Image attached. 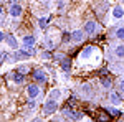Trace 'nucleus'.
I'll list each match as a JSON object with an SVG mask.
<instances>
[{"mask_svg":"<svg viewBox=\"0 0 124 122\" xmlns=\"http://www.w3.org/2000/svg\"><path fill=\"white\" fill-rule=\"evenodd\" d=\"M23 45L33 46V45H35V36H33V35H25V36H23Z\"/></svg>","mask_w":124,"mask_h":122,"instance_id":"13","label":"nucleus"},{"mask_svg":"<svg viewBox=\"0 0 124 122\" xmlns=\"http://www.w3.org/2000/svg\"><path fill=\"white\" fill-rule=\"evenodd\" d=\"M17 71H18V73H22V74H25V76H27V74L30 73V68H28L27 65H20L18 68H17Z\"/></svg>","mask_w":124,"mask_h":122,"instance_id":"17","label":"nucleus"},{"mask_svg":"<svg viewBox=\"0 0 124 122\" xmlns=\"http://www.w3.org/2000/svg\"><path fill=\"white\" fill-rule=\"evenodd\" d=\"M8 13L13 17V18L20 17V15H22V5H20V3H12V5H10Z\"/></svg>","mask_w":124,"mask_h":122,"instance_id":"6","label":"nucleus"},{"mask_svg":"<svg viewBox=\"0 0 124 122\" xmlns=\"http://www.w3.org/2000/svg\"><path fill=\"white\" fill-rule=\"evenodd\" d=\"M41 58H43V59H45V58H46V59H50V58H51V55H50L48 51H43V53H41Z\"/></svg>","mask_w":124,"mask_h":122,"instance_id":"27","label":"nucleus"},{"mask_svg":"<svg viewBox=\"0 0 124 122\" xmlns=\"http://www.w3.org/2000/svg\"><path fill=\"white\" fill-rule=\"evenodd\" d=\"M109 101L113 104H119L121 102V96L117 93H114V91H111V94H109Z\"/></svg>","mask_w":124,"mask_h":122,"instance_id":"14","label":"nucleus"},{"mask_svg":"<svg viewBox=\"0 0 124 122\" xmlns=\"http://www.w3.org/2000/svg\"><path fill=\"white\" fill-rule=\"evenodd\" d=\"M114 55L119 59H124V45H117V46L114 48Z\"/></svg>","mask_w":124,"mask_h":122,"instance_id":"12","label":"nucleus"},{"mask_svg":"<svg viewBox=\"0 0 124 122\" xmlns=\"http://www.w3.org/2000/svg\"><path fill=\"white\" fill-rule=\"evenodd\" d=\"M113 17H114L116 20H119V18H123V17H124V8L121 7V5H117V7L113 8Z\"/></svg>","mask_w":124,"mask_h":122,"instance_id":"9","label":"nucleus"},{"mask_svg":"<svg viewBox=\"0 0 124 122\" xmlns=\"http://www.w3.org/2000/svg\"><path fill=\"white\" fill-rule=\"evenodd\" d=\"M85 38H86V33L81 31V30H75V31L71 33V41H75V43H81Z\"/></svg>","mask_w":124,"mask_h":122,"instance_id":"5","label":"nucleus"},{"mask_svg":"<svg viewBox=\"0 0 124 122\" xmlns=\"http://www.w3.org/2000/svg\"><path fill=\"white\" fill-rule=\"evenodd\" d=\"M8 59H10V55H8V53L0 51V65H2V63H5V61H8Z\"/></svg>","mask_w":124,"mask_h":122,"instance_id":"20","label":"nucleus"},{"mask_svg":"<svg viewBox=\"0 0 124 122\" xmlns=\"http://www.w3.org/2000/svg\"><path fill=\"white\" fill-rule=\"evenodd\" d=\"M50 97L55 99V101H60V97H61V91H60V89H53V91L50 93Z\"/></svg>","mask_w":124,"mask_h":122,"instance_id":"16","label":"nucleus"},{"mask_svg":"<svg viewBox=\"0 0 124 122\" xmlns=\"http://www.w3.org/2000/svg\"><path fill=\"white\" fill-rule=\"evenodd\" d=\"M99 30V27H98V23H96L94 20H88L85 25V33L86 35H94L96 31Z\"/></svg>","mask_w":124,"mask_h":122,"instance_id":"4","label":"nucleus"},{"mask_svg":"<svg viewBox=\"0 0 124 122\" xmlns=\"http://www.w3.org/2000/svg\"><path fill=\"white\" fill-rule=\"evenodd\" d=\"M27 94H28L30 97H37V96L40 94L38 84H28V86H27Z\"/></svg>","mask_w":124,"mask_h":122,"instance_id":"7","label":"nucleus"},{"mask_svg":"<svg viewBox=\"0 0 124 122\" xmlns=\"http://www.w3.org/2000/svg\"><path fill=\"white\" fill-rule=\"evenodd\" d=\"M55 58H56V59H60V61H61V59H63V58H66V56H65V55H63V53H56V55H55Z\"/></svg>","mask_w":124,"mask_h":122,"instance_id":"28","label":"nucleus"},{"mask_svg":"<svg viewBox=\"0 0 124 122\" xmlns=\"http://www.w3.org/2000/svg\"><path fill=\"white\" fill-rule=\"evenodd\" d=\"M35 106H37V102H35V97H30V101H28V107H31V109H33Z\"/></svg>","mask_w":124,"mask_h":122,"instance_id":"26","label":"nucleus"},{"mask_svg":"<svg viewBox=\"0 0 124 122\" xmlns=\"http://www.w3.org/2000/svg\"><path fill=\"white\" fill-rule=\"evenodd\" d=\"M0 15H2V7H0Z\"/></svg>","mask_w":124,"mask_h":122,"instance_id":"31","label":"nucleus"},{"mask_svg":"<svg viewBox=\"0 0 124 122\" xmlns=\"http://www.w3.org/2000/svg\"><path fill=\"white\" fill-rule=\"evenodd\" d=\"M101 84L104 86L106 89H111V87H113V83H111V79H108V78H103V79H101Z\"/></svg>","mask_w":124,"mask_h":122,"instance_id":"19","label":"nucleus"},{"mask_svg":"<svg viewBox=\"0 0 124 122\" xmlns=\"http://www.w3.org/2000/svg\"><path fill=\"white\" fill-rule=\"evenodd\" d=\"M38 25H40V28H46V27H48V18H45V17L40 18L38 20Z\"/></svg>","mask_w":124,"mask_h":122,"instance_id":"24","label":"nucleus"},{"mask_svg":"<svg viewBox=\"0 0 124 122\" xmlns=\"http://www.w3.org/2000/svg\"><path fill=\"white\" fill-rule=\"evenodd\" d=\"M58 109V101H55V99H48V101H45V104H43V114L45 115H51V114H55V111Z\"/></svg>","mask_w":124,"mask_h":122,"instance_id":"1","label":"nucleus"},{"mask_svg":"<svg viewBox=\"0 0 124 122\" xmlns=\"http://www.w3.org/2000/svg\"><path fill=\"white\" fill-rule=\"evenodd\" d=\"M43 45H45L48 50H51V48H53V41H50V40H45V43H43Z\"/></svg>","mask_w":124,"mask_h":122,"instance_id":"25","label":"nucleus"},{"mask_svg":"<svg viewBox=\"0 0 124 122\" xmlns=\"http://www.w3.org/2000/svg\"><path fill=\"white\" fill-rule=\"evenodd\" d=\"M116 38H119V40L124 41V27H119V28L116 30Z\"/></svg>","mask_w":124,"mask_h":122,"instance_id":"21","label":"nucleus"},{"mask_svg":"<svg viewBox=\"0 0 124 122\" xmlns=\"http://www.w3.org/2000/svg\"><path fill=\"white\" fill-rule=\"evenodd\" d=\"M30 55L27 51H23V50H15L13 51V55L10 56V63H15V61H18V59H28Z\"/></svg>","mask_w":124,"mask_h":122,"instance_id":"3","label":"nucleus"},{"mask_svg":"<svg viewBox=\"0 0 124 122\" xmlns=\"http://www.w3.org/2000/svg\"><path fill=\"white\" fill-rule=\"evenodd\" d=\"M12 79L17 83V84H22L23 81H25V74H22L18 71H15V73H12Z\"/></svg>","mask_w":124,"mask_h":122,"instance_id":"11","label":"nucleus"},{"mask_svg":"<svg viewBox=\"0 0 124 122\" xmlns=\"http://www.w3.org/2000/svg\"><path fill=\"white\" fill-rule=\"evenodd\" d=\"M5 41H7V45H8L10 48H13V50H17V48H18V41L15 40L13 35H5Z\"/></svg>","mask_w":124,"mask_h":122,"instance_id":"8","label":"nucleus"},{"mask_svg":"<svg viewBox=\"0 0 124 122\" xmlns=\"http://www.w3.org/2000/svg\"><path fill=\"white\" fill-rule=\"evenodd\" d=\"M61 112H63V115H65L66 119H75V111H73V109H70V107H65Z\"/></svg>","mask_w":124,"mask_h":122,"instance_id":"15","label":"nucleus"},{"mask_svg":"<svg viewBox=\"0 0 124 122\" xmlns=\"http://www.w3.org/2000/svg\"><path fill=\"white\" fill-rule=\"evenodd\" d=\"M106 112H109V115H113V117H117V115H119V111H117V109H114V107H109V109H106Z\"/></svg>","mask_w":124,"mask_h":122,"instance_id":"23","label":"nucleus"},{"mask_svg":"<svg viewBox=\"0 0 124 122\" xmlns=\"http://www.w3.org/2000/svg\"><path fill=\"white\" fill-rule=\"evenodd\" d=\"M93 50H94L93 46H88L86 50H83V51H81V58H89L91 53H93Z\"/></svg>","mask_w":124,"mask_h":122,"instance_id":"18","label":"nucleus"},{"mask_svg":"<svg viewBox=\"0 0 124 122\" xmlns=\"http://www.w3.org/2000/svg\"><path fill=\"white\" fill-rule=\"evenodd\" d=\"M119 91L124 94V79H121V83H119Z\"/></svg>","mask_w":124,"mask_h":122,"instance_id":"29","label":"nucleus"},{"mask_svg":"<svg viewBox=\"0 0 124 122\" xmlns=\"http://www.w3.org/2000/svg\"><path fill=\"white\" fill-rule=\"evenodd\" d=\"M121 2H124V0H121Z\"/></svg>","mask_w":124,"mask_h":122,"instance_id":"32","label":"nucleus"},{"mask_svg":"<svg viewBox=\"0 0 124 122\" xmlns=\"http://www.w3.org/2000/svg\"><path fill=\"white\" fill-rule=\"evenodd\" d=\"M31 78L37 81V83H40V84H45L48 79L46 73L43 71V69H33V73H31Z\"/></svg>","mask_w":124,"mask_h":122,"instance_id":"2","label":"nucleus"},{"mask_svg":"<svg viewBox=\"0 0 124 122\" xmlns=\"http://www.w3.org/2000/svg\"><path fill=\"white\" fill-rule=\"evenodd\" d=\"M3 40H5V33H2V31H0V43H2Z\"/></svg>","mask_w":124,"mask_h":122,"instance_id":"30","label":"nucleus"},{"mask_svg":"<svg viewBox=\"0 0 124 122\" xmlns=\"http://www.w3.org/2000/svg\"><path fill=\"white\" fill-rule=\"evenodd\" d=\"M60 65H61V68H63V71L68 73V71L71 69V59H70V58H63V59L60 61Z\"/></svg>","mask_w":124,"mask_h":122,"instance_id":"10","label":"nucleus"},{"mask_svg":"<svg viewBox=\"0 0 124 122\" xmlns=\"http://www.w3.org/2000/svg\"><path fill=\"white\" fill-rule=\"evenodd\" d=\"M23 51H27L30 56H33V55L37 53V51H35V48H33V46H28V45H23Z\"/></svg>","mask_w":124,"mask_h":122,"instance_id":"22","label":"nucleus"}]
</instances>
